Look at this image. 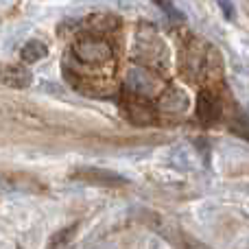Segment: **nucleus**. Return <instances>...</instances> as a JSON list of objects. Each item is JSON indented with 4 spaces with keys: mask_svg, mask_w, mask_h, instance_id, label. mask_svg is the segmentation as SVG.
Returning <instances> with one entry per match:
<instances>
[{
    "mask_svg": "<svg viewBox=\"0 0 249 249\" xmlns=\"http://www.w3.org/2000/svg\"><path fill=\"white\" fill-rule=\"evenodd\" d=\"M72 53L77 57V61L90 66H101V64H109L114 57V48L109 46V42H105L99 35L86 33L72 44Z\"/></svg>",
    "mask_w": 249,
    "mask_h": 249,
    "instance_id": "obj_1",
    "label": "nucleus"
},
{
    "mask_svg": "<svg viewBox=\"0 0 249 249\" xmlns=\"http://www.w3.org/2000/svg\"><path fill=\"white\" fill-rule=\"evenodd\" d=\"M127 83H129V88H131V94L140 96V99L155 96L160 90H162L160 77H155L149 68H133L127 77Z\"/></svg>",
    "mask_w": 249,
    "mask_h": 249,
    "instance_id": "obj_2",
    "label": "nucleus"
},
{
    "mask_svg": "<svg viewBox=\"0 0 249 249\" xmlns=\"http://www.w3.org/2000/svg\"><path fill=\"white\" fill-rule=\"evenodd\" d=\"M197 116L203 124H212L221 118V101L212 90H201L197 99Z\"/></svg>",
    "mask_w": 249,
    "mask_h": 249,
    "instance_id": "obj_3",
    "label": "nucleus"
},
{
    "mask_svg": "<svg viewBox=\"0 0 249 249\" xmlns=\"http://www.w3.org/2000/svg\"><path fill=\"white\" fill-rule=\"evenodd\" d=\"M136 55L140 61H153V66L158 68L162 64L164 57V46L155 35H151L149 39H142V35H138V44H136Z\"/></svg>",
    "mask_w": 249,
    "mask_h": 249,
    "instance_id": "obj_4",
    "label": "nucleus"
},
{
    "mask_svg": "<svg viewBox=\"0 0 249 249\" xmlns=\"http://www.w3.org/2000/svg\"><path fill=\"white\" fill-rule=\"evenodd\" d=\"M0 83L11 86V88H26V86H31V72L24 66L0 64Z\"/></svg>",
    "mask_w": 249,
    "mask_h": 249,
    "instance_id": "obj_5",
    "label": "nucleus"
},
{
    "mask_svg": "<svg viewBox=\"0 0 249 249\" xmlns=\"http://www.w3.org/2000/svg\"><path fill=\"white\" fill-rule=\"evenodd\" d=\"M203 68H206V57L201 48L195 44L184 55V74H188L190 79H199L203 74Z\"/></svg>",
    "mask_w": 249,
    "mask_h": 249,
    "instance_id": "obj_6",
    "label": "nucleus"
},
{
    "mask_svg": "<svg viewBox=\"0 0 249 249\" xmlns=\"http://www.w3.org/2000/svg\"><path fill=\"white\" fill-rule=\"evenodd\" d=\"M162 107L171 114H181L188 107V101L179 90H166L162 94Z\"/></svg>",
    "mask_w": 249,
    "mask_h": 249,
    "instance_id": "obj_7",
    "label": "nucleus"
},
{
    "mask_svg": "<svg viewBox=\"0 0 249 249\" xmlns=\"http://www.w3.org/2000/svg\"><path fill=\"white\" fill-rule=\"evenodd\" d=\"M79 177H86L88 181L92 184H124V179L121 175H114V173H107V171H96V168H90V171H79L77 173Z\"/></svg>",
    "mask_w": 249,
    "mask_h": 249,
    "instance_id": "obj_8",
    "label": "nucleus"
},
{
    "mask_svg": "<svg viewBox=\"0 0 249 249\" xmlns=\"http://www.w3.org/2000/svg\"><path fill=\"white\" fill-rule=\"evenodd\" d=\"M46 55V46L42 42H29L22 48V59L24 61H39Z\"/></svg>",
    "mask_w": 249,
    "mask_h": 249,
    "instance_id": "obj_9",
    "label": "nucleus"
},
{
    "mask_svg": "<svg viewBox=\"0 0 249 249\" xmlns=\"http://www.w3.org/2000/svg\"><path fill=\"white\" fill-rule=\"evenodd\" d=\"M219 2L223 4V11H225V16H228V18H232V4H230L228 0H219Z\"/></svg>",
    "mask_w": 249,
    "mask_h": 249,
    "instance_id": "obj_10",
    "label": "nucleus"
}]
</instances>
